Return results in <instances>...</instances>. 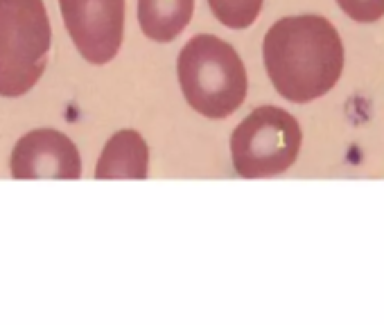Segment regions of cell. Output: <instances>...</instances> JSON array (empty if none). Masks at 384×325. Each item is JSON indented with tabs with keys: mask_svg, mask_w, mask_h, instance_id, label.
I'll list each match as a JSON object with an SVG mask.
<instances>
[{
	"mask_svg": "<svg viewBox=\"0 0 384 325\" xmlns=\"http://www.w3.org/2000/svg\"><path fill=\"white\" fill-rule=\"evenodd\" d=\"M195 0H138V23L147 39L168 43L188 28Z\"/></svg>",
	"mask_w": 384,
	"mask_h": 325,
	"instance_id": "8",
	"label": "cell"
},
{
	"mask_svg": "<svg viewBox=\"0 0 384 325\" xmlns=\"http://www.w3.org/2000/svg\"><path fill=\"white\" fill-rule=\"evenodd\" d=\"M183 98L197 113L224 120L247 98V70L231 43L213 34L192 37L177 61Z\"/></svg>",
	"mask_w": 384,
	"mask_h": 325,
	"instance_id": "2",
	"label": "cell"
},
{
	"mask_svg": "<svg viewBox=\"0 0 384 325\" xmlns=\"http://www.w3.org/2000/svg\"><path fill=\"white\" fill-rule=\"evenodd\" d=\"M14 179H80L82 158L75 143L55 129L25 134L12 152Z\"/></svg>",
	"mask_w": 384,
	"mask_h": 325,
	"instance_id": "6",
	"label": "cell"
},
{
	"mask_svg": "<svg viewBox=\"0 0 384 325\" xmlns=\"http://www.w3.org/2000/svg\"><path fill=\"white\" fill-rule=\"evenodd\" d=\"M150 149L138 131L125 129L113 134L102 149L95 179H147Z\"/></svg>",
	"mask_w": 384,
	"mask_h": 325,
	"instance_id": "7",
	"label": "cell"
},
{
	"mask_svg": "<svg viewBox=\"0 0 384 325\" xmlns=\"http://www.w3.org/2000/svg\"><path fill=\"white\" fill-rule=\"evenodd\" d=\"M265 0H208L215 19L231 30H244L256 23Z\"/></svg>",
	"mask_w": 384,
	"mask_h": 325,
	"instance_id": "9",
	"label": "cell"
},
{
	"mask_svg": "<svg viewBox=\"0 0 384 325\" xmlns=\"http://www.w3.org/2000/svg\"><path fill=\"white\" fill-rule=\"evenodd\" d=\"M337 5L357 23H375L384 16V0H337Z\"/></svg>",
	"mask_w": 384,
	"mask_h": 325,
	"instance_id": "10",
	"label": "cell"
},
{
	"mask_svg": "<svg viewBox=\"0 0 384 325\" xmlns=\"http://www.w3.org/2000/svg\"><path fill=\"white\" fill-rule=\"evenodd\" d=\"M263 57L274 89L305 104L335 89L344 70V43L324 16H287L269 28Z\"/></svg>",
	"mask_w": 384,
	"mask_h": 325,
	"instance_id": "1",
	"label": "cell"
},
{
	"mask_svg": "<svg viewBox=\"0 0 384 325\" xmlns=\"http://www.w3.org/2000/svg\"><path fill=\"white\" fill-rule=\"evenodd\" d=\"M303 143L294 116L278 107H260L231 136L233 168L244 179L278 177L292 168Z\"/></svg>",
	"mask_w": 384,
	"mask_h": 325,
	"instance_id": "4",
	"label": "cell"
},
{
	"mask_svg": "<svg viewBox=\"0 0 384 325\" xmlns=\"http://www.w3.org/2000/svg\"><path fill=\"white\" fill-rule=\"evenodd\" d=\"M52 43L43 0H0V95L21 98L46 73Z\"/></svg>",
	"mask_w": 384,
	"mask_h": 325,
	"instance_id": "3",
	"label": "cell"
},
{
	"mask_svg": "<svg viewBox=\"0 0 384 325\" xmlns=\"http://www.w3.org/2000/svg\"><path fill=\"white\" fill-rule=\"evenodd\" d=\"M75 48L93 66L118 55L125 37V0H59Z\"/></svg>",
	"mask_w": 384,
	"mask_h": 325,
	"instance_id": "5",
	"label": "cell"
}]
</instances>
